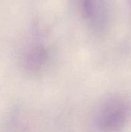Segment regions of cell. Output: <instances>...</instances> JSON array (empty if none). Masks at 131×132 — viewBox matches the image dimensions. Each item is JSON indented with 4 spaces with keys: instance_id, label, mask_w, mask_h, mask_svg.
Wrapping results in <instances>:
<instances>
[{
    "instance_id": "1",
    "label": "cell",
    "mask_w": 131,
    "mask_h": 132,
    "mask_svg": "<svg viewBox=\"0 0 131 132\" xmlns=\"http://www.w3.org/2000/svg\"><path fill=\"white\" fill-rule=\"evenodd\" d=\"M130 116V103L123 97H113L100 107L97 125L103 132H120L127 126Z\"/></svg>"
},
{
    "instance_id": "2",
    "label": "cell",
    "mask_w": 131,
    "mask_h": 132,
    "mask_svg": "<svg viewBox=\"0 0 131 132\" xmlns=\"http://www.w3.org/2000/svg\"><path fill=\"white\" fill-rule=\"evenodd\" d=\"M80 11L93 29L100 31L105 20L103 3L100 0H79Z\"/></svg>"
},
{
    "instance_id": "3",
    "label": "cell",
    "mask_w": 131,
    "mask_h": 132,
    "mask_svg": "<svg viewBox=\"0 0 131 132\" xmlns=\"http://www.w3.org/2000/svg\"><path fill=\"white\" fill-rule=\"evenodd\" d=\"M47 60V52L42 47H36L33 49L27 57V68L32 72H38L40 70Z\"/></svg>"
}]
</instances>
